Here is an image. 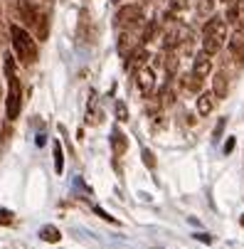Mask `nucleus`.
I'll return each mask as SVG.
<instances>
[{"label":"nucleus","instance_id":"1","mask_svg":"<svg viewBox=\"0 0 244 249\" xmlns=\"http://www.w3.org/2000/svg\"><path fill=\"white\" fill-rule=\"evenodd\" d=\"M225 42H227V22L222 18H210L202 27V52L212 57L222 50Z\"/></svg>","mask_w":244,"mask_h":249},{"label":"nucleus","instance_id":"2","mask_svg":"<svg viewBox=\"0 0 244 249\" xmlns=\"http://www.w3.org/2000/svg\"><path fill=\"white\" fill-rule=\"evenodd\" d=\"M10 37H13V50H15L17 59L22 64H35V59H37V42L30 37V32L20 25H13Z\"/></svg>","mask_w":244,"mask_h":249},{"label":"nucleus","instance_id":"3","mask_svg":"<svg viewBox=\"0 0 244 249\" xmlns=\"http://www.w3.org/2000/svg\"><path fill=\"white\" fill-rule=\"evenodd\" d=\"M5 74H8V119L15 121L22 109V87L15 77V62L13 57H5Z\"/></svg>","mask_w":244,"mask_h":249},{"label":"nucleus","instance_id":"4","mask_svg":"<svg viewBox=\"0 0 244 249\" xmlns=\"http://www.w3.org/2000/svg\"><path fill=\"white\" fill-rule=\"evenodd\" d=\"M190 30L188 27H183L180 22H173L170 25V30L163 35V47L165 50H175L178 45H183V42H190Z\"/></svg>","mask_w":244,"mask_h":249},{"label":"nucleus","instance_id":"5","mask_svg":"<svg viewBox=\"0 0 244 249\" xmlns=\"http://www.w3.org/2000/svg\"><path fill=\"white\" fill-rule=\"evenodd\" d=\"M141 20H143L141 5H123V8H119V13H116V25H119L121 30H128V27L141 25Z\"/></svg>","mask_w":244,"mask_h":249},{"label":"nucleus","instance_id":"6","mask_svg":"<svg viewBox=\"0 0 244 249\" xmlns=\"http://www.w3.org/2000/svg\"><path fill=\"white\" fill-rule=\"evenodd\" d=\"M136 84H138V91L148 96V94L153 91V84H156V72H153V67H138V72H136Z\"/></svg>","mask_w":244,"mask_h":249},{"label":"nucleus","instance_id":"7","mask_svg":"<svg viewBox=\"0 0 244 249\" xmlns=\"http://www.w3.org/2000/svg\"><path fill=\"white\" fill-rule=\"evenodd\" d=\"M210 72H212L210 54H207V52H197L195 59H192V74L200 77V79H205V77H210Z\"/></svg>","mask_w":244,"mask_h":249},{"label":"nucleus","instance_id":"8","mask_svg":"<svg viewBox=\"0 0 244 249\" xmlns=\"http://www.w3.org/2000/svg\"><path fill=\"white\" fill-rule=\"evenodd\" d=\"M225 22H232L234 27L244 30V0H232L225 15Z\"/></svg>","mask_w":244,"mask_h":249},{"label":"nucleus","instance_id":"9","mask_svg":"<svg viewBox=\"0 0 244 249\" xmlns=\"http://www.w3.org/2000/svg\"><path fill=\"white\" fill-rule=\"evenodd\" d=\"M227 42H229V52H232V57L242 64V62H244V30L237 27Z\"/></svg>","mask_w":244,"mask_h":249},{"label":"nucleus","instance_id":"10","mask_svg":"<svg viewBox=\"0 0 244 249\" xmlns=\"http://www.w3.org/2000/svg\"><path fill=\"white\" fill-rule=\"evenodd\" d=\"M215 104H217V96H215L212 91H202V94L197 96V114H200V116L212 114Z\"/></svg>","mask_w":244,"mask_h":249},{"label":"nucleus","instance_id":"11","mask_svg":"<svg viewBox=\"0 0 244 249\" xmlns=\"http://www.w3.org/2000/svg\"><path fill=\"white\" fill-rule=\"evenodd\" d=\"M17 10H20V20L27 25V27H35V20H37V8H32L30 3H27V0H20V3H17Z\"/></svg>","mask_w":244,"mask_h":249},{"label":"nucleus","instance_id":"12","mask_svg":"<svg viewBox=\"0 0 244 249\" xmlns=\"http://www.w3.org/2000/svg\"><path fill=\"white\" fill-rule=\"evenodd\" d=\"M111 148H114L116 156H123L126 148H128V138H126V133H121L119 128L111 131Z\"/></svg>","mask_w":244,"mask_h":249},{"label":"nucleus","instance_id":"13","mask_svg":"<svg viewBox=\"0 0 244 249\" xmlns=\"http://www.w3.org/2000/svg\"><path fill=\"white\" fill-rule=\"evenodd\" d=\"M227 91H229L227 74H225V72H217V74H215V79H212V94H215L217 99H225V96H227Z\"/></svg>","mask_w":244,"mask_h":249},{"label":"nucleus","instance_id":"14","mask_svg":"<svg viewBox=\"0 0 244 249\" xmlns=\"http://www.w3.org/2000/svg\"><path fill=\"white\" fill-rule=\"evenodd\" d=\"M47 15L45 13H37V20H35V32H37V40H47Z\"/></svg>","mask_w":244,"mask_h":249},{"label":"nucleus","instance_id":"15","mask_svg":"<svg viewBox=\"0 0 244 249\" xmlns=\"http://www.w3.org/2000/svg\"><path fill=\"white\" fill-rule=\"evenodd\" d=\"M40 237H42L45 242H52V244H54V242H59V239H62V232H59L57 227L47 225V227H42V230H40Z\"/></svg>","mask_w":244,"mask_h":249},{"label":"nucleus","instance_id":"16","mask_svg":"<svg viewBox=\"0 0 244 249\" xmlns=\"http://www.w3.org/2000/svg\"><path fill=\"white\" fill-rule=\"evenodd\" d=\"M158 20H153V22H148V27L143 30V37H141V45H148V42H153L156 40V35H158Z\"/></svg>","mask_w":244,"mask_h":249},{"label":"nucleus","instance_id":"17","mask_svg":"<svg viewBox=\"0 0 244 249\" xmlns=\"http://www.w3.org/2000/svg\"><path fill=\"white\" fill-rule=\"evenodd\" d=\"M215 5H217V0H197V13L200 15H212Z\"/></svg>","mask_w":244,"mask_h":249},{"label":"nucleus","instance_id":"18","mask_svg":"<svg viewBox=\"0 0 244 249\" xmlns=\"http://www.w3.org/2000/svg\"><path fill=\"white\" fill-rule=\"evenodd\" d=\"M183 87H185V89H190V91H200V89H202V79H200V77H195V74H190V77H185V79H183Z\"/></svg>","mask_w":244,"mask_h":249},{"label":"nucleus","instance_id":"19","mask_svg":"<svg viewBox=\"0 0 244 249\" xmlns=\"http://www.w3.org/2000/svg\"><path fill=\"white\" fill-rule=\"evenodd\" d=\"M173 101H175V91H173L170 84H165L163 91H160V104H163V106H170Z\"/></svg>","mask_w":244,"mask_h":249},{"label":"nucleus","instance_id":"20","mask_svg":"<svg viewBox=\"0 0 244 249\" xmlns=\"http://www.w3.org/2000/svg\"><path fill=\"white\" fill-rule=\"evenodd\" d=\"M188 5H190V0H170V10H168V15L183 13V10H185Z\"/></svg>","mask_w":244,"mask_h":249},{"label":"nucleus","instance_id":"21","mask_svg":"<svg viewBox=\"0 0 244 249\" xmlns=\"http://www.w3.org/2000/svg\"><path fill=\"white\" fill-rule=\"evenodd\" d=\"M54 170L57 173L64 170V158H62V146L59 143H54Z\"/></svg>","mask_w":244,"mask_h":249},{"label":"nucleus","instance_id":"22","mask_svg":"<svg viewBox=\"0 0 244 249\" xmlns=\"http://www.w3.org/2000/svg\"><path fill=\"white\" fill-rule=\"evenodd\" d=\"M175 69H178V57H175V54H168V59H165V72H168V77L175 74Z\"/></svg>","mask_w":244,"mask_h":249},{"label":"nucleus","instance_id":"23","mask_svg":"<svg viewBox=\"0 0 244 249\" xmlns=\"http://www.w3.org/2000/svg\"><path fill=\"white\" fill-rule=\"evenodd\" d=\"M116 116H119V121H128V109L123 101H116Z\"/></svg>","mask_w":244,"mask_h":249},{"label":"nucleus","instance_id":"24","mask_svg":"<svg viewBox=\"0 0 244 249\" xmlns=\"http://www.w3.org/2000/svg\"><path fill=\"white\" fill-rule=\"evenodd\" d=\"M0 225H13V212L10 210H0Z\"/></svg>","mask_w":244,"mask_h":249},{"label":"nucleus","instance_id":"25","mask_svg":"<svg viewBox=\"0 0 244 249\" xmlns=\"http://www.w3.org/2000/svg\"><path fill=\"white\" fill-rule=\"evenodd\" d=\"M143 163H146L148 168H156V156H153L148 148H143Z\"/></svg>","mask_w":244,"mask_h":249},{"label":"nucleus","instance_id":"26","mask_svg":"<svg viewBox=\"0 0 244 249\" xmlns=\"http://www.w3.org/2000/svg\"><path fill=\"white\" fill-rule=\"evenodd\" d=\"M234 148V141H227V146H225V153H229Z\"/></svg>","mask_w":244,"mask_h":249},{"label":"nucleus","instance_id":"27","mask_svg":"<svg viewBox=\"0 0 244 249\" xmlns=\"http://www.w3.org/2000/svg\"><path fill=\"white\" fill-rule=\"evenodd\" d=\"M225 3H232V0H225Z\"/></svg>","mask_w":244,"mask_h":249}]
</instances>
